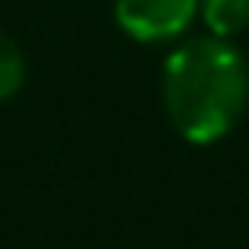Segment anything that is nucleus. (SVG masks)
I'll return each mask as SVG.
<instances>
[{"label":"nucleus","mask_w":249,"mask_h":249,"mask_svg":"<svg viewBox=\"0 0 249 249\" xmlns=\"http://www.w3.org/2000/svg\"><path fill=\"white\" fill-rule=\"evenodd\" d=\"M249 103V65L229 38H191L164 62V109L188 143L232 133Z\"/></svg>","instance_id":"obj_1"},{"label":"nucleus","mask_w":249,"mask_h":249,"mask_svg":"<svg viewBox=\"0 0 249 249\" xmlns=\"http://www.w3.org/2000/svg\"><path fill=\"white\" fill-rule=\"evenodd\" d=\"M113 14L133 41L157 45L188 31L198 14V0H116Z\"/></svg>","instance_id":"obj_2"},{"label":"nucleus","mask_w":249,"mask_h":249,"mask_svg":"<svg viewBox=\"0 0 249 249\" xmlns=\"http://www.w3.org/2000/svg\"><path fill=\"white\" fill-rule=\"evenodd\" d=\"M198 14L215 38H232L249 28V0H198Z\"/></svg>","instance_id":"obj_3"},{"label":"nucleus","mask_w":249,"mask_h":249,"mask_svg":"<svg viewBox=\"0 0 249 249\" xmlns=\"http://www.w3.org/2000/svg\"><path fill=\"white\" fill-rule=\"evenodd\" d=\"M24 75H28L24 52L18 48V41H14V38H7L4 31H0V103L21 92Z\"/></svg>","instance_id":"obj_4"}]
</instances>
